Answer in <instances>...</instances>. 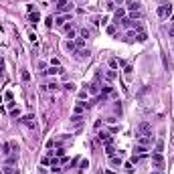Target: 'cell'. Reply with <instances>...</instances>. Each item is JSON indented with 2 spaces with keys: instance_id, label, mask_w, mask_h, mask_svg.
<instances>
[{
  "instance_id": "6da1fadb",
  "label": "cell",
  "mask_w": 174,
  "mask_h": 174,
  "mask_svg": "<svg viewBox=\"0 0 174 174\" xmlns=\"http://www.w3.org/2000/svg\"><path fill=\"white\" fill-rule=\"evenodd\" d=\"M71 4L69 0H57V4H55V10L59 12V14H67V12H71Z\"/></svg>"
},
{
  "instance_id": "7a4b0ae2",
  "label": "cell",
  "mask_w": 174,
  "mask_h": 174,
  "mask_svg": "<svg viewBox=\"0 0 174 174\" xmlns=\"http://www.w3.org/2000/svg\"><path fill=\"white\" fill-rule=\"evenodd\" d=\"M136 144H140V146H146V148H150L152 144H154V136H152V134H146V136H138V138H136Z\"/></svg>"
},
{
  "instance_id": "3957f363",
  "label": "cell",
  "mask_w": 174,
  "mask_h": 174,
  "mask_svg": "<svg viewBox=\"0 0 174 174\" xmlns=\"http://www.w3.org/2000/svg\"><path fill=\"white\" fill-rule=\"evenodd\" d=\"M156 14H158L160 18H168V16L172 14V4H162V6H158Z\"/></svg>"
},
{
  "instance_id": "277c9868",
  "label": "cell",
  "mask_w": 174,
  "mask_h": 174,
  "mask_svg": "<svg viewBox=\"0 0 174 174\" xmlns=\"http://www.w3.org/2000/svg\"><path fill=\"white\" fill-rule=\"evenodd\" d=\"M20 122H23V124H24L28 130H35V128H36V119H35V116H33V114L23 116V117H20Z\"/></svg>"
},
{
  "instance_id": "5b68a950",
  "label": "cell",
  "mask_w": 174,
  "mask_h": 174,
  "mask_svg": "<svg viewBox=\"0 0 174 174\" xmlns=\"http://www.w3.org/2000/svg\"><path fill=\"white\" fill-rule=\"evenodd\" d=\"M152 164H154L158 170H162V168H164V156L160 154V152H156V154L152 156Z\"/></svg>"
},
{
  "instance_id": "8992f818",
  "label": "cell",
  "mask_w": 174,
  "mask_h": 174,
  "mask_svg": "<svg viewBox=\"0 0 174 174\" xmlns=\"http://www.w3.org/2000/svg\"><path fill=\"white\" fill-rule=\"evenodd\" d=\"M89 93H91V95H99V93H101V83H99V77H95V81L89 85Z\"/></svg>"
},
{
  "instance_id": "52a82bcc",
  "label": "cell",
  "mask_w": 174,
  "mask_h": 174,
  "mask_svg": "<svg viewBox=\"0 0 174 174\" xmlns=\"http://www.w3.org/2000/svg\"><path fill=\"white\" fill-rule=\"evenodd\" d=\"M146 134H152V126L148 122H142L138 126V136H146Z\"/></svg>"
},
{
  "instance_id": "ba28073f",
  "label": "cell",
  "mask_w": 174,
  "mask_h": 174,
  "mask_svg": "<svg viewBox=\"0 0 174 174\" xmlns=\"http://www.w3.org/2000/svg\"><path fill=\"white\" fill-rule=\"evenodd\" d=\"M85 109H87L85 103H83V101H77L75 107H73V116H83V111H85Z\"/></svg>"
},
{
  "instance_id": "9c48e42d",
  "label": "cell",
  "mask_w": 174,
  "mask_h": 174,
  "mask_svg": "<svg viewBox=\"0 0 174 174\" xmlns=\"http://www.w3.org/2000/svg\"><path fill=\"white\" fill-rule=\"evenodd\" d=\"M45 89H47V91H51V93H57L59 89H61V85H59L57 81H49L45 85Z\"/></svg>"
},
{
  "instance_id": "30bf717a",
  "label": "cell",
  "mask_w": 174,
  "mask_h": 174,
  "mask_svg": "<svg viewBox=\"0 0 174 174\" xmlns=\"http://www.w3.org/2000/svg\"><path fill=\"white\" fill-rule=\"evenodd\" d=\"M16 160H18V154H14V152H12V154H8V156H6L4 164H6V166H14V164H16Z\"/></svg>"
},
{
  "instance_id": "8fae6325",
  "label": "cell",
  "mask_w": 174,
  "mask_h": 174,
  "mask_svg": "<svg viewBox=\"0 0 174 174\" xmlns=\"http://www.w3.org/2000/svg\"><path fill=\"white\" fill-rule=\"evenodd\" d=\"M63 47L69 51L71 55H75V51H77V45H75V41H65V43H63Z\"/></svg>"
},
{
  "instance_id": "7c38bea8",
  "label": "cell",
  "mask_w": 174,
  "mask_h": 174,
  "mask_svg": "<svg viewBox=\"0 0 174 174\" xmlns=\"http://www.w3.org/2000/svg\"><path fill=\"white\" fill-rule=\"evenodd\" d=\"M126 14H128L126 8H117V10H116V26H119V20L126 18Z\"/></svg>"
},
{
  "instance_id": "4fadbf2b",
  "label": "cell",
  "mask_w": 174,
  "mask_h": 174,
  "mask_svg": "<svg viewBox=\"0 0 174 174\" xmlns=\"http://www.w3.org/2000/svg\"><path fill=\"white\" fill-rule=\"evenodd\" d=\"M116 79H117V73H116V71H114V69L105 71V81H107V83H114V81H116Z\"/></svg>"
},
{
  "instance_id": "5bb4252c",
  "label": "cell",
  "mask_w": 174,
  "mask_h": 174,
  "mask_svg": "<svg viewBox=\"0 0 174 174\" xmlns=\"http://www.w3.org/2000/svg\"><path fill=\"white\" fill-rule=\"evenodd\" d=\"M67 20H71V12H67V14H61V16H57V24H59V26H63V24L67 23Z\"/></svg>"
},
{
  "instance_id": "9a60e30c",
  "label": "cell",
  "mask_w": 174,
  "mask_h": 174,
  "mask_svg": "<svg viewBox=\"0 0 174 174\" xmlns=\"http://www.w3.org/2000/svg\"><path fill=\"white\" fill-rule=\"evenodd\" d=\"M45 73L47 75H51V77H55V75H59V73H63V67H49Z\"/></svg>"
},
{
  "instance_id": "2e32d148",
  "label": "cell",
  "mask_w": 174,
  "mask_h": 174,
  "mask_svg": "<svg viewBox=\"0 0 174 174\" xmlns=\"http://www.w3.org/2000/svg\"><path fill=\"white\" fill-rule=\"evenodd\" d=\"M109 164H111L114 168L122 166V156H111V158H109Z\"/></svg>"
},
{
  "instance_id": "e0dca14e",
  "label": "cell",
  "mask_w": 174,
  "mask_h": 174,
  "mask_svg": "<svg viewBox=\"0 0 174 174\" xmlns=\"http://www.w3.org/2000/svg\"><path fill=\"white\" fill-rule=\"evenodd\" d=\"M105 154H107L109 158H111V156H116V148H114V144H111V142L105 146Z\"/></svg>"
},
{
  "instance_id": "ac0fdd59",
  "label": "cell",
  "mask_w": 174,
  "mask_h": 174,
  "mask_svg": "<svg viewBox=\"0 0 174 174\" xmlns=\"http://www.w3.org/2000/svg\"><path fill=\"white\" fill-rule=\"evenodd\" d=\"M4 99L8 101V103H6V105H8V107H10V109H12V107H14V101H12V91H6V93H4Z\"/></svg>"
},
{
  "instance_id": "d6986e66",
  "label": "cell",
  "mask_w": 174,
  "mask_h": 174,
  "mask_svg": "<svg viewBox=\"0 0 174 174\" xmlns=\"http://www.w3.org/2000/svg\"><path fill=\"white\" fill-rule=\"evenodd\" d=\"M79 36H81V39H89V36H91V31L85 26V28H81V31H79Z\"/></svg>"
},
{
  "instance_id": "ffe728a7",
  "label": "cell",
  "mask_w": 174,
  "mask_h": 174,
  "mask_svg": "<svg viewBox=\"0 0 174 174\" xmlns=\"http://www.w3.org/2000/svg\"><path fill=\"white\" fill-rule=\"evenodd\" d=\"M28 20H31V24H36L39 23V12H31L28 14Z\"/></svg>"
},
{
  "instance_id": "44dd1931",
  "label": "cell",
  "mask_w": 174,
  "mask_h": 174,
  "mask_svg": "<svg viewBox=\"0 0 174 174\" xmlns=\"http://www.w3.org/2000/svg\"><path fill=\"white\" fill-rule=\"evenodd\" d=\"M75 39H77V31H75V28L67 31V41H75Z\"/></svg>"
},
{
  "instance_id": "7402d4cb",
  "label": "cell",
  "mask_w": 174,
  "mask_h": 174,
  "mask_svg": "<svg viewBox=\"0 0 174 174\" xmlns=\"http://www.w3.org/2000/svg\"><path fill=\"white\" fill-rule=\"evenodd\" d=\"M136 152H138V156H144V154L148 152V148H146V146H140V144H136Z\"/></svg>"
},
{
  "instance_id": "603a6c76",
  "label": "cell",
  "mask_w": 174,
  "mask_h": 174,
  "mask_svg": "<svg viewBox=\"0 0 174 174\" xmlns=\"http://www.w3.org/2000/svg\"><path fill=\"white\" fill-rule=\"evenodd\" d=\"M63 89H67V91H75V89H77V85H75L73 81H69V83H65V85H63Z\"/></svg>"
},
{
  "instance_id": "cb8c5ba5",
  "label": "cell",
  "mask_w": 174,
  "mask_h": 174,
  "mask_svg": "<svg viewBox=\"0 0 174 174\" xmlns=\"http://www.w3.org/2000/svg\"><path fill=\"white\" fill-rule=\"evenodd\" d=\"M99 140H101L103 144H109V142H111V140H109V134H105V132H101V134H99Z\"/></svg>"
},
{
  "instance_id": "d4e9b609",
  "label": "cell",
  "mask_w": 174,
  "mask_h": 174,
  "mask_svg": "<svg viewBox=\"0 0 174 174\" xmlns=\"http://www.w3.org/2000/svg\"><path fill=\"white\" fill-rule=\"evenodd\" d=\"M75 45H77V49H83V47H85V39L77 36V39H75Z\"/></svg>"
},
{
  "instance_id": "484cf974",
  "label": "cell",
  "mask_w": 174,
  "mask_h": 174,
  "mask_svg": "<svg viewBox=\"0 0 174 174\" xmlns=\"http://www.w3.org/2000/svg\"><path fill=\"white\" fill-rule=\"evenodd\" d=\"M105 8H107V10H116V2H114V0H107V2H105Z\"/></svg>"
},
{
  "instance_id": "4316f807",
  "label": "cell",
  "mask_w": 174,
  "mask_h": 174,
  "mask_svg": "<svg viewBox=\"0 0 174 174\" xmlns=\"http://www.w3.org/2000/svg\"><path fill=\"white\" fill-rule=\"evenodd\" d=\"M81 119H83V116H71V122H73L75 126H79V124H81Z\"/></svg>"
},
{
  "instance_id": "83f0119b",
  "label": "cell",
  "mask_w": 174,
  "mask_h": 174,
  "mask_svg": "<svg viewBox=\"0 0 174 174\" xmlns=\"http://www.w3.org/2000/svg\"><path fill=\"white\" fill-rule=\"evenodd\" d=\"M10 116L12 117H18V116H20V109H18V107H12V109H10Z\"/></svg>"
},
{
  "instance_id": "f1b7e54d",
  "label": "cell",
  "mask_w": 174,
  "mask_h": 174,
  "mask_svg": "<svg viewBox=\"0 0 174 174\" xmlns=\"http://www.w3.org/2000/svg\"><path fill=\"white\" fill-rule=\"evenodd\" d=\"M10 148H12L14 154H18V152H20V148H18V144H16V142H10Z\"/></svg>"
},
{
  "instance_id": "f546056e",
  "label": "cell",
  "mask_w": 174,
  "mask_h": 174,
  "mask_svg": "<svg viewBox=\"0 0 174 174\" xmlns=\"http://www.w3.org/2000/svg\"><path fill=\"white\" fill-rule=\"evenodd\" d=\"M124 168H126V172H134V164L132 162H126L124 164Z\"/></svg>"
},
{
  "instance_id": "4dcf8cb0",
  "label": "cell",
  "mask_w": 174,
  "mask_h": 174,
  "mask_svg": "<svg viewBox=\"0 0 174 174\" xmlns=\"http://www.w3.org/2000/svg\"><path fill=\"white\" fill-rule=\"evenodd\" d=\"M117 65H119V61H117V59H111V61H109V67H111V69H116Z\"/></svg>"
},
{
  "instance_id": "1f68e13d",
  "label": "cell",
  "mask_w": 174,
  "mask_h": 174,
  "mask_svg": "<svg viewBox=\"0 0 174 174\" xmlns=\"http://www.w3.org/2000/svg\"><path fill=\"white\" fill-rule=\"evenodd\" d=\"M168 35L174 39V18H172V23H170V28H168Z\"/></svg>"
},
{
  "instance_id": "d6a6232c",
  "label": "cell",
  "mask_w": 174,
  "mask_h": 174,
  "mask_svg": "<svg viewBox=\"0 0 174 174\" xmlns=\"http://www.w3.org/2000/svg\"><path fill=\"white\" fill-rule=\"evenodd\" d=\"M107 33H109V35H116V24H109V26H107Z\"/></svg>"
},
{
  "instance_id": "836d02e7",
  "label": "cell",
  "mask_w": 174,
  "mask_h": 174,
  "mask_svg": "<svg viewBox=\"0 0 174 174\" xmlns=\"http://www.w3.org/2000/svg\"><path fill=\"white\" fill-rule=\"evenodd\" d=\"M87 93H89V91H85V89L79 91V99H81V101H83V99H87Z\"/></svg>"
},
{
  "instance_id": "e575fe53",
  "label": "cell",
  "mask_w": 174,
  "mask_h": 174,
  "mask_svg": "<svg viewBox=\"0 0 174 174\" xmlns=\"http://www.w3.org/2000/svg\"><path fill=\"white\" fill-rule=\"evenodd\" d=\"M23 79H24V81H28V79H31V75H28V71H24V69H23Z\"/></svg>"
},
{
  "instance_id": "d590c367",
  "label": "cell",
  "mask_w": 174,
  "mask_h": 174,
  "mask_svg": "<svg viewBox=\"0 0 174 174\" xmlns=\"http://www.w3.org/2000/svg\"><path fill=\"white\" fill-rule=\"evenodd\" d=\"M150 174H164L162 170H154V172H150Z\"/></svg>"
},
{
  "instance_id": "8d00e7d4",
  "label": "cell",
  "mask_w": 174,
  "mask_h": 174,
  "mask_svg": "<svg viewBox=\"0 0 174 174\" xmlns=\"http://www.w3.org/2000/svg\"><path fill=\"white\" fill-rule=\"evenodd\" d=\"M116 4H119V6H122V4H124V0H116Z\"/></svg>"
},
{
  "instance_id": "74e56055",
  "label": "cell",
  "mask_w": 174,
  "mask_h": 174,
  "mask_svg": "<svg viewBox=\"0 0 174 174\" xmlns=\"http://www.w3.org/2000/svg\"><path fill=\"white\" fill-rule=\"evenodd\" d=\"M0 75H2V67H0Z\"/></svg>"
},
{
  "instance_id": "f35d334b",
  "label": "cell",
  "mask_w": 174,
  "mask_h": 174,
  "mask_svg": "<svg viewBox=\"0 0 174 174\" xmlns=\"http://www.w3.org/2000/svg\"><path fill=\"white\" fill-rule=\"evenodd\" d=\"M53 174H61V172H53Z\"/></svg>"
},
{
  "instance_id": "ab89813d",
  "label": "cell",
  "mask_w": 174,
  "mask_h": 174,
  "mask_svg": "<svg viewBox=\"0 0 174 174\" xmlns=\"http://www.w3.org/2000/svg\"><path fill=\"white\" fill-rule=\"evenodd\" d=\"M14 174H18V170H16V172H14Z\"/></svg>"
}]
</instances>
